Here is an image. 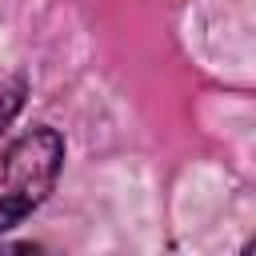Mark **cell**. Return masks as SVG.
Wrapping results in <instances>:
<instances>
[{
	"label": "cell",
	"mask_w": 256,
	"mask_h": 256,
	"mask_svg": "<svg viewBox=\"0 0 256 256\" xmlns=\"http://www.w3.org/2000/svg\"><path fill=\"white\" fill-rule=\"evenodd\" d=\"M60 168H64V136L48 124L28 128L8 148H0V232L16 228L48 200Z\"/></svg>",
	"instance_id": "6da1fadb"
},
{
	"label": "cell",
	"mask_w": 256,
	"mask_h": 256,
	"mask_svg": "<svg viewBox=\"0 0 256 256\" xmlns=\"http://www.w3.org/2000/svg\"><path fill=\"white\" fill-rule=\"evenodd\" d=\"M24 92H28V80H24V76L0 84V132H4V128L16 120V112L24 108Z\"/></svg>",
	"instance_id": "7a4b0ae2"
},
{
	"label": "cell",
	"mask_w": 256,
	"mask_h": 256,
	"mask_svg": "<svg viewBox=\"0 0 256 256\" xmlns=\"http://www.w3.org/2000/svg\"><path fill=\"white\" fill-rule=\"evenodd\" d=\"M248 252H256V240H252V244H248Z\"/></svg>",
	"instance_id": "3957f363"
}]
</instances>
